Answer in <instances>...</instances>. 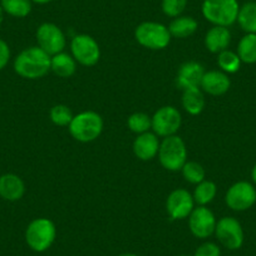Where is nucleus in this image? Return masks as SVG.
<instances>
[{"instance_id": "nucleus-23", "label": "nucleus", "mask_w": 256, "mask_h": 256, "mask_svg": "<svg viewBox=\"0 0 256 256\" xmlns=\"http://www.w3.org/2000/svg\"><path fill=\"white\" fill-rule=\"evenodd\" d=\"M238 56L246 64L256 63V34H246L238 46Z\"/></svg>"}, {"instance_id": "nucleus-10", "label": "nucleus", "mask_w": 256, "mask_h": 256, "mask_svg": "<svg viewBox=\"0 0 256 256\" xmlns=\"http://www.w3.org/2000/svg\"><path fill=\"white\" fill-rule=\"evenodd\" d=\"M226 205L234 211H246L256 202V190L250 182L240 181L228 190Z\"/></svg>"}, {"instance_id": "nucleus-22", "label": "nucleus", "mask_w": 256, "mask_h": 256, "mask_svg": "<svg viewBox=\"0 0 256 256\" xmlns=\"http://www.w3.org/2000/svg\"><path fill=\"white\" fill-rule=\"evenodd\" d=\"M236 22L244 32L248 34H256V2H248L240 6Z\"/></svg>"}, {"instance_id": "nucleus-18", "label": "nucleus", "mask_w": 256, "mask_h": 256, "mask_svg": "<svg viewBox=\"0 0 256 256\" xmlns=\"http://www.w3.org/2000/svg\"><path fill=\"white\" fill-rule=\"evenodd\" d=\"M230 42L231 33L226 26H214L205 36V46L211 53H221L226 50Z\"/></svg>"}, {"instance_id": "nucleus-9", "label": "nucleus", "mask_w": 256, "mask_h": 256, "mask_svg": "<svg viewBox=\"0 0 256 256\" xmlns=\"http://www.w3.org/2000/svg\"><path fill=\"white\" fill-rule=\"evenodd\" d=\"M181 123L182 118L178 110L172 106H164L152 117V130L160 137L174 136L181 127Z\"/></svg>"}, {"instance_id": "nucleus-30", "label": "nucleus", "mask_w": 256, "mask_h": 256, "mask_svg": "<svg viewBox=\"0 0 256 256\" xmlns=\"http://www.w3.org/2000/svg\"><path fill=\"white\" fill-rule=\"evenodd\" d=\"M188 0H162V12L167 16L177 18L184 13Z\"/></svg>"}, {"instance_id": "nucleus-8", "label": "nucleus", "mask_w": 256, "mask_h": 256, "mask_svg": "<svg viewBox=\"0 0 256 256\" xmlns=\"http://www.w3.org/2000/svg\"><path fill=\"white\" fill-rule=\"evenodd\" d=\"M215 235L222 246L228 250H238L244 244V230L236 218L226 216L216 224Z\"/></svg>"}, {"instance_id": "nucleus-35", "label": "nucleus", "mask_w": 256, "mask_h": 256, "mask_svg": "<svg viewBox=\"0 0 256 256\" xmlns=\"http://www.w3.org/2000/svg\"><path fill=\"white\" fill-rule=\"evenodd\" d=\"M4 20V10L3 8H2V4H0V24L3 23Z\"/></svg>"}, {"instance_id": "nucleus-6", "label": "nucleus", "mask_w": 256, "mask_h": 256, "mask_svg": "<svg viewBox=\"0 0 256 256\" xmlns=\"http://www.w3.org/2000/svg\"><path fill=\"white\" fill-rule=\"evenodd\" d=\"M134 38L142 46L154 50L164 49L171 42L168 28L156 22H144L134 30Z\"/></svg>"}, {"instance_id": "nucleus-36", "label": "nucleus", "mask_w": 256, "mask_h": 256, "mask_svg": "<svg viewBox=\"0 0 256 256\" xmlns=\"http://www.w3.org/2000/svg\"><path fill=\"white\" fill-rule=\"evenodd\" d=\"M118 256H138L136 255V254H132V252H124V254H120V255Z\"/></svg>"}, {"instance_id": "nucleus-2", "label": "nucleus", "mask_w": 256, "mask_h": 256, "mask_svg": "<svg viewBox=\"0 0 256 256\" xmlns=\"http://www.w3.org/2000/svg\"><path fill=\"white\" fill-rule=\"evenodd\" d=\"M201 10L204 18L214 26L228 28L238 20L240 6L238 0H204Z\"/></svg>"}, {"instance_id": "nucleus-13", "label": "nucleus", "mask_w": 256, "mask_h": 256, "mask_svg": "<svg viewBox=\"0 0 256 256\" xmlns=\"http://www.w3.org/2000/svg\"><path fill=\"white\" fill-rule=\"evenodd\" d=\"M194 205V196L187 190L176 188L168 195L166 208L172 220H184L192 212Z\"/></svg>"}, {"instance_id": "nucleus-5", "label": "nucleus", "mask_w": 256, "mask_h": 256, "mask_svg": "<svg viewBox=\"0 0 256 256\" xmlns=\"http://www.w3.org/2000/svg\"><path fill=\"white\" fill-rule=\"evenodd\" d=\"M158 158L162 166L168 171H180L187 162V148L181 137H164L160 144Z\"/></svg>"}, {"instance_id": "nucleus-25", "label": "nucleus", "mask_w": 256, "mask_h": 256, "mask_svg": "<svg viewBox=\"0 0 256 256\" xmlns=\"http://www.w3.org/2000/svg\"><path fill=\"white\" fill-rule=\"evenodd\" d=\"M218 187L212 181H206L204 180L202 182L196 186L195 192H194V201L198 206H206L215 198Z\"/></svg>"}, {"instance_id": "nucleus-34", "label": "nucleus", "mask_w": 256, "mask_h": 256, "mask_svg": "<svg viewBox=\"0 0 256 256\" xmlns=\"http://www.w3.org/2000/svg\"><path fill=\"white\" fill-rule=\"evenodd\" d=\"M251 177H252V181L256 184V164L254 166L252 171H251Z\"/></svg>"}, {"instance_id": "nucleus-29", "label": "nucleus", "mask_w": 256, "mask_h": 256, "mask_svg": "<svg viewBox=\"0 0 256 256\" xmlns=\"http://www.w3.org/2000/svg\"><path fill=\"white\" fill-rule=\"evenodd\" d=\"M50 120L54 124L60 126V127H64V126H70V123L72 122L73 117L74 116L72 114V110L64 104H56L50 110Z\"/></svg>"}, {"instance_id": "nucleus-19", "label": "nucleus", "mask_w": 256, "mask_h": 256, "mask_svg": "<svg viewBox=\"0 0 256 256\" xmlns=\"http://www.w3.org/2000/svg\"><path fill=\"white\" fill-rule=\"evenodd\" d=\"M50 70L58 77L68 78L73 76L77 70V62L67 53H58L50 58Z\"/></svg>"}, {"instance_id": "nucleus-12", "label": "nucleus", "mask_w": 256, "mask_h": 256, "mask_svg": "<svg viewBox=\"0 0 256 256\" xmlns=\"http://www.w3.org/2000/svg\"><path fill=\"white\" fill-rule=\"evenodd\" d=\"M215 215L206 206H198L192 210L188 216V226L192 235L198 238H208L215 234L216 228Z\"/></svg>"}, {"instance_id": "nucleus-7", "label": "nucleus", "mask_w": 256, "mask_h": 256, "mask_svg": "<svg viewBox=\"0 0 256 256\" xmlns=\"http://www.w3.org/2000/svg\"><path fill=\"white\" fill-rule=\"evenodd\" d=\"M72 56L82 66L92 67L100 58V49L94 38L88 34H78L70 43Z\"/></svg>"}, {"instance_id": "nucleus-14", "label": "nucleus", "mask_w": 256, "mask_h": 256, "mask_svg": "<svg viewBox=\"0 0 256 256\" xmlns=\"http://www.w3.org/2000/svg\"><path fill=\"white\" fill-rule=\"evenodd\" d=\"M205 70L198 62H186L180 67L177 73V86L181 90L200 87Z\"/></svg>"}, {"instance_id": "nucleus-15", "label": "nucleus", "mask_w": 256, "mask_h": 256, "mask_svg": "<svg viewBox=\"0 0 256 256\" xmlns=\"http://www.w3.org/2000/svg\"><path fill=\"white\" fill-rule=\"evenodd\" d=\"M24 192L26 184L18 174H6L0 176V198L14 202L23 198Z\"/></svg>"}, {"instance_id": "nucleus-26", "label": "nucleus", "mask_w": 256, "mask_h": 256, "mask_svg": "<svg viewBox=\"0 0 256 256\" xmlns=\"http://www.w3.org/2000/svg\"><path fill=\"white\" fill-rule=\"evenodd\" d=\"M218 64L224 73H236L241 67V59L238 53L226 49L218 53Z\"/></svg>"}, {"instance_id": "nucleus-32", "label": "nucleus", "mask_w": 256, "mask_h": 256, "mask_svg": "<svg viewBox=\"0 0 256 256\" xmlns=\"http://www.w3.org/2000/svg\"><path fill=\"white\" fill-rule=\"evenodd\" d=\"M9 59H10L9 46L3 39H0V70H3L6 67V64L9 63Z\"/></svg>"}, {"instance_id": "nucleus-17", "label": "nucleus", "mask_w": 256, "mask_h": 256, "mask_svg": "<svg viewBox=\"0 0 256 256\" xmlns=\"http://www.w3.org/2000/svg\"><path fill=\"white\" fill-rule=\"evenodd\" d=\"M160 142L157 134L146 132V134H138L134 142V152L137 158L142 161H150L158 154Z\"/></svg>"}, {"instance_id": "nucleus-4", "label": "nucleus", "mask_w": 256, "mask_h": 256, "mask_svg": "<svg viewBox=\"0 0 256 256\" xmlns=\"http://www.w3.org/2000/svg\"><path fill=\"white\" fill-rule=\"evenodd\" d=\"M56 236V225L49 218H36L26 230V241L36 252H44L53 245Z\"/></svg>"}, {"instance_id": "nucleus-3", "label": "nucleus", "mask_w": 256, "mask_h": 256, "mask_svg": "<svg viewBox=\"0 0 256 256\" xmlns=\"http://www.w3.org/2000/svg\"><path fill=\"white\" fill-rule=\"evenodd\" d=\"M68 127L73 138L87 144L100 136L103 131V120L97 112L86 110L74 116Z\"/></svg>"}, {"instance_id": "nucleus-33", "label": "nucleus", "mask_w": 256, "mask_h": 256, "mask_svg": "<svg viewBox=\"0 0 256 256\" xmlns=\"http://www.w3.org/2000/svg\"><path fill=\"white\" fill-rule=\"evenodd\" d=\"M50 2H53V0H32V3L39 4V6H43V4H48V3H50Z\"/></svg>"}, {"instance_id": "nucleus-27", "label": "nucleus", "mask_w": 256, "mask_h": 256, "mask_svg": "<svg viewBox=\"0 0 256 256\" xmlns=\"http://www.w3.org/2000/svg\"><path fill=\"white\" fill-rule=\"evenodd\" d=\"M128 128L132 132L137 134H142L148 132L150 128H152V118L148 114L142 112H136L130 116L127 120Z\"/></svg>"}, {"instance_id": "nucleus-37", "label": "nucleus", "mask_w": 256, "mask_h": 256, "mask_svg": "<svg viewBox=\"0 0 256 256\" xmlns=\"http://www.w3.org/2000/svg\"><path fill=\"white\" fill-rule=\"evenodd\" d=\"M180 256H188V255H180Z\"/></svg>"}, {"instance_id": "nucleus-21", "label": "nucleus", "mask_w": 256, "mask_h": 256, "mask_svg": "<svg viewBox=\"0 0 256 256\" xmlns=\"http://www.w3.org/2000/svg\"><path fill=\"white\" fill-rule=\"evenodd\" d=\"M198 22H196V19L192 18V16H180L170 23L168 30L171 36L184 39L195 33L198 30Z\"/></svg>"}, {"instance_id": "nucleus-24", "label": "nucleus", "mask_w": 256, "mask_h": 256, "mask_svg": "<svg viewBox=\"0 0 256 256\" xmlns=\"http://www.w3.org/2000/svg\"><path fill=\"white\" fill-rule=\"evenodd\" d=\"M4 13L14 18H26L32 12V0H0Z\"/></svg>"}, {"instance_id": "nucleus-16", "label": "nucleus", "mask_w": 256, "mask_h": 256, "mask_svg": "<svg viewBox=\"0 0 256 256\" xmlns=\"http://www.w3.org/2000/svg\"><path fill=\"white\" fill-rule=\"evenodd\" d=\"M201 88L211 96H222L230 88L231 82L228 74L220 70H208L204 74Z\"/></svg>"}, {"instance_id": "nucleus-11", "label": "nucleus", "mask_w": 256, "mask_h": 256, "mask_svg": "<svg viewBox=\"0 0 256 256\" xmlns=\"http://www.w3.org/2000/svg\"><path fill=\"white\" fill-rule=\"evenodd\" d=\"M36 40L39 48L49 56L62 53L66 48V36L60 28L53 23H43L36 30Z\"/></svg>"}, {"instance_id": "nucleus-1", "label": "nucleus", "mask_w": 256, "mask_h": 256, "mask_svg": "<svg viewBox=\"0 0 256 256\" xmlns=\"http://www.w3.org/2000/svg\"><path fill=\"white\" fill-rule=\"evenodd\" d=\"M50 58L39 46H30L18 54L14 60V70L26 80H39L50 70Z\"/></svg>"}, {"instance_id": "nucleus-20", "label": "nucleus", "mask_w": 256, "mask_h": 256, "mask_svg": "<svg viewBox=\"0 0 256 256\" xmlns=\"http://www.w3.org/2000/svg\"><path fill=\"white\" fill-rule=\"evenodd\" d=\"M182 106H184V110L190 113V114H200L204 110V108H205V97H204L202 90L198 87L184 90Z\"/></svg>"}, {"instance_id": "nucleus-31", "label": "nucleus", "mask_w": 256, "mask_h": 256, "mask_svg": "<svg viewBox=\"0 0 256 256\" xmlns=\"http://www.w3.org/2000/svg\"><path fill=\"white\" fill-rule=\"evenodd\" d=\"M194 256H221V250L215 242H204L196 248Z\"/></svg>"}, {"instance_id": "nucleus-28", "label": "nucleus", "mask_w": 256, "mask_h": 256, "mask_svg": "<svg viewBox=\"0 0 256 256\" xmlns=\"http://www.w3.org/2000/svg\"><path fill=\"white\" fill-rule=\"evenodd\" d=\"M182 174H184V180L190 184H198L205 180V168L201 166L198 162L188 161L184 164L182 167Z\"/></svg>"}]
</instances>
